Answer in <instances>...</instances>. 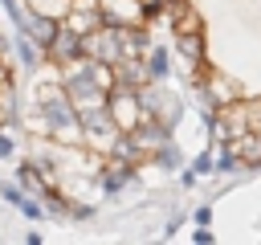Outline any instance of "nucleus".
Masks as SVG:
<instances>
[{
    "label": "nucleus",
    "mask_w": 261,
    "mask_h": 245,
    "mask_svg": "<svg viewBox=\"0 0 261 245\" xmlns=\"http://www.w3.org/2000/svg\"><path fill=\"white\" fill-rule=\"evenodd\" d=\"M175 49H179L184 65L196 74L200 61H204V29H200V33H175Z\"/></svg>",
    "instance_id": "nucleus-7"
},
{
    "label": "nucleus",
    "mask_w": 261,
    "mask_h": 245,
    "mask_svg": "<svg viewBox=\"0 0 261 245\" xmlns=\"http://www.w3.org/2000/svg\"><path fill=\"white\" fill-rule=\"evenodd\" d=\"M61 86H65V98H69V106H73L77 118H86V114H94V110H106V90L94 86L90 74H77V78L61 82Z\"/></svg>",
    "instance_id": "nucleus-3"
},
{
    "label": "nucleus",
    "mask_w": 261,
    "mask_h": 245,
    "mask_svg": "<svg viewBox=\"0 0 261 245\" xmlns=\"http://www.w3.org/2000/svg\"><path fill=\"white\" fill-rule=\"evenodd\" d=\"M98 12H102V20H110V24H143V20H147L143 0H98Z\"/></svg>",
    "instance_id": "nucleus-4"
},
{
    "label": "nucleus",
    "mask_w": 261,
    "mask_h": 245,
    "mask_svg": "<svg viewBox=\"0 0 261 245\" xmlns=\"http://www.w3.org/2000/svg\"><path fill=\"white\" fill-rule=\"evenodd\" d=\"M106 114H110V122L122 131V135H130L139 122H143V98H139V86H114L110 94H106Z\"/></svg>",
    "instance_id": "nucleus-1"
},
{
    "label": "nucleus",
    "mask_w": 261,
    "mask_h": 245,
    "mask_svg": "<svg viewBox=\"0 0 261 245\" xmlns=\"http://www.w3.org/2000/svg\"><path fill=\"white\" fill-rule=\"evenodd\" d=\"M208 90L216 94V106H224V102H232V98H241V86L232 82V78H224V74H208Z\"/></svg>",
    "instance_id": "nucleus-8"
},
{
    "label": "nucleus",
    "mask_w": 261,
    "mask_h": 245,
    "mask_svg": "<svg viewBox=\"0 0 261 245\" xmlns=\"http://www.w3.org/2000/svg\"><path fill=\"white\" fill-rule=\"evenodd\" d=\"M45 53H49V61H69V57L82 53V37H77L73 29H65V24H57L53 41L45 45Z\"/></svg>",
    "instance_id": "nucleus-6"
},
{
    "label": "nucleus",
    "mask_w": 261,
    "mask_h": 245,
    "mask_svg": "<svg viewBox=\"0 0 261 245\" xmlns=\"http://www.w3.org/2000/svg\"><path fill=\"white\" fill-rule=\"evenodd\" d=\"M16 53H20V65H41V45L29 37V33H16Z\"/></svg>",
    "instance_id": "nucleus-11"
},
{
    "label": "nucleus",
    "mask_w": 261,
    "mask_h": 245,
    "mask_svg": "<svg viewBox=\"0 0 261 245\" xmlns=\"http://www.w3.org/2000/svg\"><path fill=\"white\" fill-rule=\"evenodd\" d=\"M29 12H37V16H53V20H61V16L69 12V0H29Z\"/></svg>",
    "instance_id": "nucleus-12"
},
{
    "label": "nucleus",
    "mask_w": 261,
    "mask_h": 245,
    "mask_svg": "<svg viewBox=\"0 0 261 245\" xmlns=\"http://www.w3.org/2000/svg\"><path fill=\"white\" fill-rule=\"evenodd\" d=\"M12 151H16V143H12V139H4V135H0V159H8V155H12Z\"/></svg>",
    "instance_id": "nucleus-15"
},
{
    "label": "nucleus",
    "mask_w": 261,
    "mask_h": 245,
    "mask_svg": "<svg viewBox=\"0 0 261 245\" xmlns=\"http://www.w3.org/2000/svg\"><path fill=\"white\" fill-rule=\"evenodd\" d=\"M220 151H228L237 163H261V131H245L220 143Z\"/></svg>",
    "instance_id": "nucleus-5"
},
{
    "label": "nucleus",
    "mask_w": 261,
    "mask_h": 245,
    "mask_svg": "<svg viewBox=\"0 0 261 245\" xmlns=\"http://www.w3.org/2000/svg\"><path fill=\"white\" fill-rule=\"evenodd\" d=\"M82 53L86 57H94V61H118L122 57V41H118V24H110V20H102L98 29H90V33H82Z\"/></svg>",
    "instance_id": "nucleus-2"
},
{
    "label": "nucleus",
    "mask_w": 261,
    "mask_h": 245,
    "mask_svg": "<svg viewBox=\"0 0 261 245\" xmlns=\"http://www.w3.org/2000/svg\"><path fill=\"white\" fill-rule=\"evenodd\" d=\"M143 69H147V82H163L167 69H171L167 49H151V53H143Z\"/></svg>",
    "instance_id": "nucleus-9"
},
{
    "label": "nucleus",
    "mask_w": 261,
    "mask_h": 245,
    "mask_svg": "<svg viewBox=\"0 0 261 245\" xmlns=\"http://www.w3.org/2000/svg\"><path fill=\"white\" fill-rule=\"evenodd\" d=\"M192 172H196V176H204V172H212V151H208V155H200V159H196V167H192Z\"/></svg>",
    "instance_id": "nucleus-14"
},
{
    "label": "nucleus",
    "mask_w": 261,
    "mask_h": 245,
    "mask_svg": "<svg viewBox=\"0 0 261 245\" xmlns=\"http://www.w3.org/2000/svg\"><path fill=\"white\" fill-rule=\"evenodd\" d=\"M171 29H175V33H200V29H204V20H200V12L188 4V8H179V12L171 16Z\"/></svg>",
    "instance_id": "nucleus-10"
},
{
    "label": "nucleus",
    "mask_w": 261,
    "mask_h": 245,
    "mask_svg": "<svg viewBox=\"0 0 261 245\" xmlns=\"http://www.w3.org/2000/svg\"><path fill=\"white\" fill-rule=\"evenodd\" d=\"M245 118H249V131H261V98H245Z\"/></svg>",
    "instance_id": "nucleus-13"
}]
</instances>
